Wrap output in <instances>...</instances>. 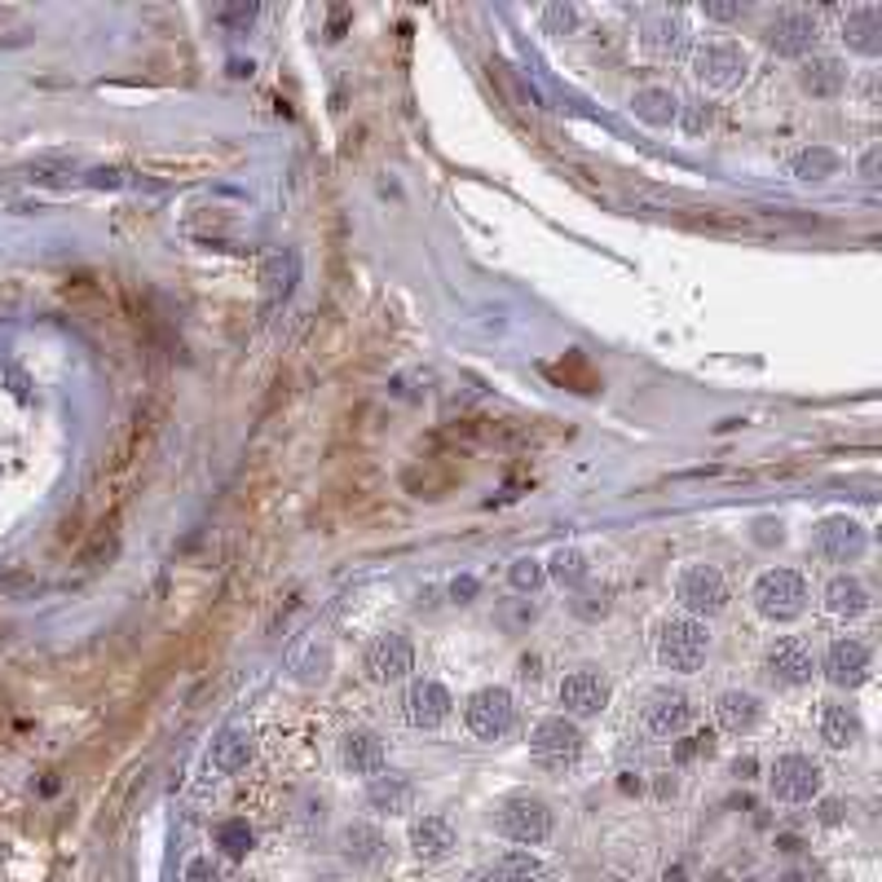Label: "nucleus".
Returning <instances> with one entry per match:
<instances>
[{
	"instance_id": "cd10ccee",
	"label": "nucleus",
	"mask_w": 882,
	"mask_h": 882,
	"mask_svg": "<svg viewBox=\"0 0 882 882\" xmlns=\"http://www.w3.org/2000/svg\"><path fill=\"white\" fill-rule=\"evenodd\" d=\"M248 759H252V737H248V733H239V729H226V733L212 742L208 763H212L217 772L235 776V772H244V767H248Z\"/></svg>"
},
{
	"instance_id": "5701e85b",
	"label": "nucleus",
	"mask_w": 882,
	"mask_h": 882,
	"mask_svg": "<svg viewBox=\"0 0 882 882\" xmlns=\"http://www.w3.org/2000/svg\"><path fill=\"white\" fill-rule=\"evenodd\" d=\"M340 763H345L349 772H358V776H376L379 767H384V742H379L371 729H358V733L345 737Z\"/></svg>"
},
{
	"instance_id": "72a5a7b5",
	"label": "nucleus",
	"mask_w": 882,
	"mask_h": 882,
	"mask_svg": "<svg viewBox=\"0 0 882 882\" xmlns=\"http://www.w3.org/2000/svg\"><path fill=\"white\" fill-rule=\"evenodd\" d=\"M578 27V9L574 4H547L543 9V31L547 36H569Z\"/></svg>"
},
{
	"instance_id": "c756f323",
	"label": "nucleus",
	"mask_w": 882,
	"mask_h": 882,
	"mask_svg": "<svg viewBox=\"0 0 882 882\" xmlns=\"http://www.w3.org/2000/svg\"><path fill=\"white\" fill-rule=\"evenodd\" d=\"M631 111H635L644 125L662 128L680 116V102H675V93H671V89H640V93L631 98Z\"/></svg>"
},
{
	"instance_id": "6ab92c4d",
	"label": "nucleus",
	"mask_w": 882,
	"mask_h": 882,
	"mask_svg": "<svg viewBox=\"0 0 882 882\" xmlns=\"http://www.w3.org/2000/svg\"><path fill=\"white\" fill-rule=\"evenodd\" d=\"M715 720H720V729L724 733H755L759 720H763V706H759L755 693H742V688H733V693H724L720 702H715Z\"/></svg>"
},
{
	"instance_id": "b1692460",
	"label": "nucleus",
	"mask_w": 882,
	"mask_h": 882,
	"mask_svg": "<svg viewBox=\"0 0 882 882\" xmlns=\"http://www.w3.org/2000/svg\"><path fill=\"white\" fill-rule=\"evenodd\" d=\"M345 856H349L354 865L376 870V865H384V856H388V839L379 834L376 825L358 821V825H349V830H345Z\"/></svg>"
},
{
	"instance_id": "f8f14e48",
	"label": "nucleus",
	"mask_w": 882,
	"mask_h": 882,
	"mask_svg": "<svg viewBox=\"0 0 882 882\" xmlns=\"http://www.w3.org/2000/svg\"><path fill=\"white\" fill-rule=\"evenodd\" d=\"M693 697L688 693H675V688H657L644 706V729L653 737H680L688 724H693Z\"/></svg>"
},
{
	"instance_id": "a211bd4d",
	"label": "nucleus",
	"mask_w": 882,
	"mask_h": 882,
	"mask_svg": "<svg viewBox=\"0 0 882 882\" xmlns=\"http://www.w3.org/2000/svg\"><path fill=\"white\" fill-rule=\"evenodd\" d=\"M296 278H300V256H296V252H274V256H269V260H265V269H260V296H265V309L283 305V300L291 296Z\"/></svg>"
},
{
	"instance_id": "473e14b6",
	"label": "nucleus",
	"mask_w": 882,
	"mask_h": 882,
	"mask_svg": "<svg viewBox=\"0 0 882 882\" xmlns=\"http://www.w3.org/2000/svg\"><path fill=\"white\" fill-rule=\"evenodd\" d=\"M552 574H556L561 583H583V578H587V556L574 552V547H561V552L552 556Z\"/></svg>"
},
{
	"instance_id": "c85d7f7f",
	"label": "nucleus",
	"mask_w": 882,
	"mask_h": 882,
	"mask_svg": "<svg viewBox=\"0 0 882 882\" xmlns=\"http://www.w3.org/2000/svg\"><path fill=\"white\" fill-rule=\"evenodd\" d=\"M538 874H543L538 856H529V852H507L495 865H486L473 882H534Z\"/></svg>"
},
{
	"instance_id": "f3484780",
	"label": "nucleus",
	"mask_w": 882,
	"mask_h": 882,
	"mask_svg": "<svg viewBox=\"0 0 882 882\" xmlns=\"http://www.w3.org/2000/svg\"><path fill=\"white\" fill-rule=\"evenodd\" d=\"M410 848L419 861H446L455 852V825L446 816H419L410 825Z\"/></svg>"
},
{
	"instance_id": "4be33fe9",
	"label": "nucleus",
	"mask_w": 882,
	"mask_h": 882,
	"mask_svg": "<svg viewBox=\"0 0 882 882\" xmlns=\"http://www.w3.org/2000/svg\"><path fill=\"white\" fill-rule=\"evenodd\" d=\"M821 737L830 751H848L861 742V715L848 706V702H825L821 711Z\"/></svg>"
},
{
	"instance_id": "f257e3e1",
	"label": "nucleus",
	"mask_w": 882,
	"mask_h": 882,
	"mask_svg": "<svg viewBox=\"0 0 882 882\" xmlns=\"http://www.w3.org/2000/svg\"><path fill=\"white\" fill-rule=\"evenodd\" d=\"M755 610L772 623H790L807 610V583L794 569H767L755 583Z\"/></svg>"
},
{
	"instance_id": "79ce46f5",
	"label": "nucleus",
	"mask_w": 882,
	"mask_h": 882,
	"mask_svg": "<svg viewBox=\"0 0 882 882\" xmlns=\"http://www.w3.org/2000/svg\"><path fill=\"white\" fill-rule=\"evenodd\" d=\"M861 172H865V177L874 181V172H879V150H870V155L861 159Z\"/></svg>"
},
{
	"instance_id": "6e6552de",
	"label": "nucleus",
	"mask_w": 882,
	"mask_h": 882,
	"mask_svg": "<svg viewBox=\"0 0 882 882\" xmlns=\"http://www.w3.org/2000/svg\"><path fill=\"white\" fill-rule=\"evenodd\" d=\"M680 601H684L688 614H706L711 618V614H720L729 605V583H724V574L715 565H693V569L680 574Z\"/></svg>"
},
{
	"instance_id": "1a4fd4ad",
	"label": "nucleus",
	"mask_w": 882,
	"mask_h": 882,
	"mask_svg": "<svg viewBox=\"0 0 882 882\" xmlns=\"http://www.w3.org/2000/svg\"><path fill=\"white\" fill-rule=\"evenodd\" d=\"M693 76L702 85H711V89H733L746 76V53L737 44H729V40H715V44L693 53Z\"/></svg>"
},
{
	"instance_id": "a19ab883",
	"label": "nucleus",
	"mask_w": 882,
	"mask_h": 882,
	"mask_svg": "<svg viewBox=\"0 0 882 882\" xmlns=\"http://www.w3.org/2000/svg\"><path fill=\"white\" fill-rule=\"evenodd\" d=\"M221 18H226V22H239V27H244V22H252V18H256V9H252V4H248V9H226Z\"/></svg>"
},
{
	"instance_id": "f704fd0d",
	"label": "nucleus",
	"mask_w": 882,
	"mask_h": 882,
	"mask_svg": "<svg viewBox=\"0 0 882 882\" xmlns=\"http://www.w3.org/2000/svg\"><path fill=\"white\" fill-rule=\"evenodd\" d=\"M538 583H543V569H538V561H529V556H525V561H516V565H512V587H521V592H534Z\"/></svg>"
},
{
	"instance_id": "20e7f679",
	"label": "nucleus",
	"mask_w": 882,
	"mask_h": 882,
	"mask_svg": "<svg viewBox=\"0 0 882 882\" xmlns=\"http://www.w3.org/2000/svg\"><path fill=\"white\" fill-rule=\"evenodd\" d=\"M464 720H468V733H473V737L499 742V737L512 733V724H516V702H512L507 688H482V693L468 697Z\"/></svg>"
},
{
	"instance_id": "7c9ffc66",
	"label": "nucleus",
	"mask_w": 882,
	"mask_h": 882,
	"mask_svg": "<svg viewBox=\"0 0 882 882\" xmlns=\"http://www.w3.org/2000/svg\"><path fill=\"white\" fill-rule=\"evenodd\" d=\"M843 168V159L834 155V150H825V146H812V150H803L799 159H794V177L799 181H825V177H834Z\"/></svg>"
},
{
	"instance_id": "393cba45",
	"label": "nucleus",
	"mask_w": 882,
	"mask_h": 882,
	"mask_svg": "<svg viewBox=\"0 0 882 882\" xmlns=\"http://www.w3.org/2000/svg\"><path fill=\"white\" fill-rule=\"evenodd\" d=\"M644 49L657 53V58H680L688 49V27L680 18H671V13H662V18H653L644 27Z\"/></svg>"
},
{
	"instance_id": "423d86ee",
	"label": "nucleus",
	"mask_w": 882,
	"mask_h": 882,
	"mask_svg": "<svg viewBox=\"0 0 882 882\" xmlns=\"http://www.w3.org/2000/svg\"><path fill=\"white\" fill-rule=\"evenodd\" d=\"M772 794L781 803H812L821 794V763L807 755H781L772 763Z\"/></svg>"
},
{
	"instance_id": "412c9836",
	"label": "nucleus",
	"mask_w": 882,
	"mask_h": 882,
	"mask_svg": "<svg viewBox=\"0 0 882 882\" xmlns=\"http://www.w3.org/2000/svg\"><path fill=\"white\" fill-rule=\"evenodd\" d=\"M799 85L812 98H839L843 85H848V67L839 58H812V62L799 67Z\"/></svg>"
},
{
	"instance_id": "4468645a",
	"label": "nucleus",
	"mask_w": 882,
	"mask_h": 882,
	"mask_svg": "<svg viewBox=\"0 0 882 882\" xmlns=\"http://www.w3.org/2000/svg\"><path fill=\"white\" fill-rule=\"evenodd\" d=\"M415 666V648H410V640L406 635H397V631H384L371 640V648H367V671H371V680L379 684H393V680H406V671Z\"/></svg>"
},
{
	"instance_id": "7ed1b4c3",
	"label": "nucleus",
	"mask_w": 882,
	"mask_h": 882,
	"mask_svg": "<svg viewBox=\"0 0 882 882\" xmlns=\"http://www.w3.org/2000/svg\"><path fill=\"white\" fill-rule=\"evenodd\" d=\"M706 644H711V635L702 623H693V618H671L662 635H657V662L666 666V671H697L702 666V657H706Z\"/></svg>"
},
{
	"instance_id": "c9c22d12",
	"label": "nucleus",
	"mask_w": 882,
	"mask_h": 882,
	"mask_svg": "<svg viewBox=\"0 0 882 882\" xmlns=\"http://www.w3.org/2000/svg\"><path fill=\"white\" fill-rule=\"evenodd\" d=\"M684 128H688V132H706V128H711V107H706V102H688Z\"/></svg>"
},
{
	"instance_id": "4c0bfd02",
	"label": "nucleus",
	"mask_w": 882,
	"mask_h": 882,
	"mask_svg": "<svg viewBox=\"0 0 882 882\" xmlns=\"http://www.w3.org/2000/svg\"><path fill=\"white\" fill-rule=\"evenodd\" d=\"M706 18H715V22H733V18H742V4H706Z\"/></svg>"
},
{
	"instance_id": "ea45409f",
	"label": "nucleus",
	"mask_w": 882,
	"mask_h": 882,
	"mask_svg": "<svg viewBox=\"0 0 882 882\" xmlns=\"http://www.w3.org/2000/svg\"><path fill=\"white\" fill-rule=\"evenodd\" d=\"M843 821V803L839 799H825L821 803V825H839Z\"/></svg>"
},
{
	"instance_id": "aec40b11",
	"label": "nucleus",
	"mask_w": 882,
	"mask_h": 882,
	"mask_svg": "<svg viewBox=\"0 0 882 882\" xmlns=\"http://www.w3.org/2000/svg\"><path fill=\"white\" fill-rule=\"evenodd\" d=\"M843 40H848L856 53L874 58V53L882 49V9L879 4H861V9H852V13L843 18Z\"/></svg>"
},
{
	"instance_id": "e433bc0d",
	"label": "nucleus",
	"mask_w": 882,
	"mask_h": 882,
	"mask_svg": "<svg viewBox=\"0 0 882 882\" xmlns=\"http://www.w3.org/2000/svg\"><path fill=\"white\" fill-rule=\"evenodd\" d=\"M702 751H711V733H702V737H688V742L675 751V759H680V763H688V759L702 755Z\"/></svg>"
},
{
	"instance_id": "9b49d317",
	"label": "nucleus",
	"mask_w": 882,
	"mask_h": 882,
	"mask_svg": "<svg viewBox=\"0 0 882 882\" xmlns=\"http://www.w3.org/2000/svg\"><path fill=\"white\" fill-rule=\"evenodd\" d=\"M450 693H446V684H437V680H415L410 688H406V724L410 729H424V733H433V729H442L446 720H450Z\"/></svg>"
},
{
	"instance_id": "58836bf2",
	"label": "nucleus",
	"mask_w": 882,
	"mask_h": 882,
	"mask_svg": "<svg viewBox=\"0 0 882 882\" xmlns=\"http://www.w3.org/2000/svg\"><path fill=\"white\" fill-rule=\"evenodd\" d=\"M186 879L190 882H217V865H212V861H195Z\"/></svg>"
},
{
	"instance_id": "ddd939ff",
	"label": "nucleus",
	"mask_w": 882,
	"mask_h": 882,
	"mask_svg": "<svg viewBox=\"0 0 882 882\" xmlns=\"http://www.w3.org/2000/svg\"><path fill=\"white\" fill-rule=\"evenodd\" d=\"M816 36H821V22H816L812 13H803V9L776 13V22L767 27V44H772V53H781V58H803V53L816 44Z\"/></svg>"
},
{
	"instance_id": "c03bdc74",
	"label": "nucleus",
	"mask_w": 882,
	"mask_h": 882,
	"mask_svg": "<svg viewBox=\"0 0 882 882\" xmlns=\"http://www.w3.org/2000/svg\"><path fill=\"white\" fill-rule=\"evenodd\" d=\"M781 882H803V874H785Z\"/></svg>"
},
{
	"instance_id": "0eeeda50",
	"label": "nucleus",
	"mask_w": 882,
	"mask_h": 882,
	"mask_svg": "<svg viewBox=\"0 0 882 882\" xmlns=\"http://www.w3.org/2000/svg\"><path fill=\"white\" fill-rule=\"evenodd\" d=\"M529 751H534L538 763H547V767H565V763H574V759L583 755V733L565 715H552V720H543L529 733Z\"/></svg>"
},
{
	"instance_id": "39448f33",
	"label": "nucleus",
	"mask_w": 882,
	"mask_h": 882,
	"mask_svg": "<svg viewBox=\"0 0 882 882\" xmlns=\"http://www.w3.org/2000/svg\"><path fill=\"white\" fill-rule=\"evenodd\" d=\"M763 671H767V680H772V684H781V688H799V684H807V680H812L816 657H812V648H807L799 635H781V640H772V644H767V653H763Z\"/></svg>"
},
{
	"instance_id": "a878e982",
	"label": "nucleus",
	"mask_w": 882,
	"mask_h": 882,
	"mask_svg": "<svg viewBox=\"0 0 882 882\" xmlns=\"http://www.w3.org/2000/svg\"><path fill=\"white\" fill-rule=\"evenodd\" d=\"M367 803H371L376 812L402 816V812H410V803H415V785H410L406 776H371Z\"/></svg>"
},
{
	"instance_id": "2eb2a0df",
	"label": "nucleus",
	"mask_w": 882,
	"mask_h": 882,
	"mask_svg": "<svg viewBox=\"0 0 882 882\" xmlns=\"http://www.w3.org/2000/svg\"><path fill=\"white\" fill-rule=\"evenodd\" d=\"M825 680L839 684V688L865 684V680H870V648H865L861 640H852V635L834 640L830 653H825Z\"/></svg>"
},
{
	"instance_id": "bb28decb",
	"label": "nucleus",
	"mask_w": 882,
	"mask_h": 882,
	"mask_svg": "<svg viewBox=\"0 0 882 882\" xmlns=\"http://www.w3.org/2000/svg\"><path fill=\"white\" fill-rule=\"evenodd\" d=\"M825 610L834 614V618H861L865 610H870V592H865V583H856V578H834L830 587H825Z\"/></svg>"
},
{
	"instance_id": "9d476101",
	"label": "nucleus",
	"mask_w": 882,
	"mask_h": 882,
	"mask_svg": "<svg viewBox=\"0 0 882 882\" xmlns=\"http://www.w3.org/2000/svg\"><path fill=\"white\" fill-rule=\"evenodd\" d=\"M816 547H821V556H830L834 565H852V561L865 556L870 534H865V525L852 521V516H830V521H821V529H816Z\"/></svg>"
},
{
	"instance_id": "2f4dec72",
	"label": "nucleus",
	"mask_w": 882,
	"mask_h": 882,
	"mask_svg": "<svg viewBox=\"0 0 882 882\" xmlns=\"http://www.w3.org/2000/svg\"><path fill=\"white\" fill-rule=\"evenodd\" d=\"M217 848L226 852V856H248V848H252V830H248V821H226V825H217Z\"/></svg>"
},
{
	"instance_id": "37998d69",
	"label": "nucleus",
	"mask_w": 882,
	"mask_h": 882,
	"mask_svg": "<svg viewBox=\"0 0 882 882\" xmlns=\"http://www.w3.org/2000/svg\"><path fill=\"white\" fill-rule=\"evenodd\" d=\"M450 592H455V596H473V592H477V583H473V578H459Z\"/></svg>"
},
{
	"instance_id": "f03ea898",
	"label": "nucleus",
	"mask_w": 882,
	"mask_h": 882,
	"mask_svg": "<svg viewBox=\"0 0 882 882\" xmlns=\"http://www.w3.org/2000/svg\"><path fill=\"white\" fill-rule=\"evenodd\" d=\"M499 834L521 843V848H538L552 839V807L543 799H529V794H516L499 807Z\"/></svg>"
},
{
	"instance_id": "dca6fc26",
	"label": "nucleus",
	"mask_w": 882,
	"mask_h": 882,
	"mask_svg": "<svg viewBox=\"0 0 882 882\" xmlns=\"http://www.w3.org/2000/svg\"><path fill=\"white\" fill-rule=\"evenodd\" d=\"M605 702H610L605 675H596V671H574V675L561 680V706H565L569 715H583V720H587V715H601Z\"/></svg>"
}]
</instances>
